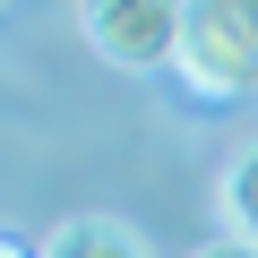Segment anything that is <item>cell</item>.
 I'll list each match as a JSON object with an SVG mask.
<instances>
[{
	"label": "cell",
	"instance_id": "obj_2",
	"mask_svg": "<svg viewBox=\"0 0 258 258\" xmlns=\"http://www.w3.org/2000/svg\"><path fill=\"white\" fill-rule=\"evenodd\" d=\"M78 26H86V43H95L112 69L155 78V69H181L189 0H78Z\"/></svg>",
	"mask_w": 258,
	"mask_h": 258
},
{
	"label": "cell",
	"instance_id": "obj_6",
	"mask_svg": "<svg viewBox=\"0 0 258 258\" xmlns=\"http://www.w3.org/2000/svg\"><path fill=\"white\" fill-rule=\"evenodd\" d=\"M0 258H43V249H26V241H0Z\"/></svg>",
	"mask_w": 258,
	"mask_h": 258
},
{
	"label": "cell",
	"instance_id": "obj_1",
	"mask_svg": "<svg viewBox=\"0 0 258 258\" xmlns=\"http://www.w3.org/2000/svg\"><path fill=\"white\" fill-rule=\"evenodd\" d=\"M181 78H189L207 103L258 95V0H189Z\"/></svg>",
	"mask_w": 258,
	"mask_h": 258
},
{
	"label": "cell",
	"instance_id": "obj_5",
	"mask_svg": "<svg viewBox=\"0 0 258 258\" xmlns=\"http://www.w3.org/2000/svg\"><path fill=\"white\" fill-rule=\"evenodd\" d=\"M189 258H258V241H241V232H215L207 249H189Z\"/></svg>",
	"mask_w": 258,
	"mask_h": 258
},
{
	"label": "cell",
	"instance_id": "obj_3",
	"mask_svg": "<svg viewBox=\"0 0 258 258\" xmlns=\"http://www.w3.org/2000/svg\"><path fill=\"white\" fill-rule=\"evenodd\" d=\"M43 258H147V241L129 232L120 215H69V224L43 241Z\"/></svg>",
	"mask_w": 258,
	"mask_h": 258
},
{
	"label": "cell",
	"instance_id": "obj_4",
	"mask_svg": "<svg viewBox=\"0 0 258 258\" xmlns=\"http://www.w3.org/2000/svg\"><path fill=\"white\" fill-rule=\"evenodd\" d=\"M215 207H224V232L258 241V147H241V155L224 164V181H215Z\"/></svg>",
	"mask_w": 258,
	"mask_h": 258
}]
</instances>
